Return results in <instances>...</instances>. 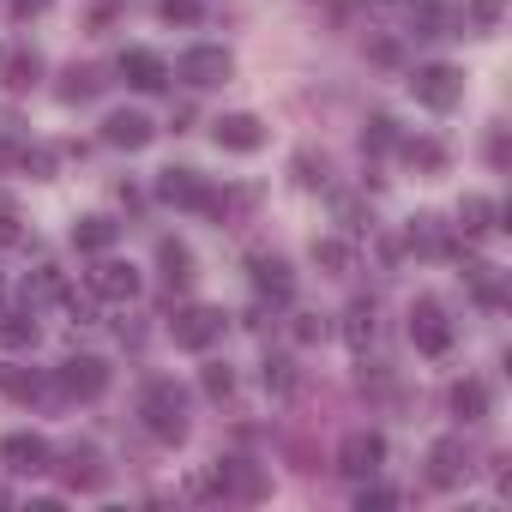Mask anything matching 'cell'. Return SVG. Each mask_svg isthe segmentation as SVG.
Wrapping results in <instances>:
<instances>
[{
    "label": "cell",
    "instance_id": "1f68e13d",
    "mask_svg": "<svg viewBox=\"0 0 512 512\" xmlns=\"http://www.w3.org/2000/svg\"><path fill=\"white\" fill-rule=\"evenodd\" d=\"M296 380H302V374H296V362H290V356H266V392L290 398V392H296Z\"/></svg>",
    "mask_w": 512,
    "mask_h": 512
},
{
    "label": "cell",
    "instance_id": "3957f363",
    "mask_svg": "<svg viewBox=\"0 0 512 512\" xmlns=\"http://www.w3.org/2000/svg\"><path fill=\"white\" fill-rule=\"evenodd\" d=\"M0 464H7L13 476H43V470H55V452H49V440L43 434H7L0 440Z\"/></svg>",
    "mask_w": 512,
    "mask_h": 512
},
{
    "label": "cell",
    "instance_id": "277c9868",
    "mask_svg": "<svg viewBox=\"0 0 512 512\" xmlns=\"http://www.w3.org/2000/svg\"><path fill=\"white\" fill-rule=\"evenodd\" d=\"M410 91H416V103L422 109H452L458 97H464V73L458 67H416V79H410Z\"/></svg>",
    "mask_w": 512,
    "mask_h": 512
},
{
    "label": "cell",
    "instance_id": "e0dca14e",
    "mask_svg": "<svg viewBox=\"0 0 512 512\" xmlns=\"http://www.w3.org/2000/svg\"><path fill=\"white\" fill-rule=\"evenodd\" d=\"M61 476H67V488H103V482H109V470L97 464V452H91V446H73V452H67V464H61Z\"/></svg>",
    "mask_w": 512,
    "mask_h": 512
},
{
    "label": "cell",
    "instance_id": "836d02e7",
    "mask_svg": "<svg viewBox=\"0 0 512 512\" xmlns=\"http://www.w3.org/2000/svg\"><path fill=\"white\" fill-rule=\"evenodd\" d=\"M163 25H199V0H157Z\"/></svg>",
    "mask_w": 512,
    "mask_h": 512
},
{
    "label": "cell",
    "instance_id": "f1b7e54d",
    "mask_svg": "<svg viewBox=\"0 0 512 512\" xmlns=\"http://www.w3.org/2000/svg\"><path fill=\"white\" fill-rule=\"evenodd\" d=\"M458 229H464V235H488V229H494V199L470 193V199L458 205Z\"/></svg>",
    "mask_w": 512,
    "mask_h": 512
},
{
    "label": "cell",
    "instance_id": "9c48e42d",
    "mask_svg": "<svg viewBox=\"0 0 512 512\" xmlns=\"http://www.w3.org/2000/svg\"><path fill=\"white\" fill-rule=\"evenodd\" d=\"M61 392L67 398H103L109 392V362L103 356H67L61 362Z\"/></svg>",
    "mask_w": 512,
    "mask_h": 512
},
{
    "label": "cell",
    "instance_id": "60d3db41",
    "mask_svg": "<svg viewBox=\"0 0 512 512\" xmlns=\"http://www.w3.org/2000/svg\"><path fill=\"white\" fill-rule=\"evenodd\" d=\"M55 0H13V19H37V13H49Z\"/></svg>",
    "mask_w": 512,
    "mask_h": 512
},
{
    "label": "cell",
    "instance_id": "f546056e",
    "mask_svg": "<svg viewBox=\"0 0 512 512\" xmlns=\"http://www.w3.org/2000/svg\"><path fill=\"white\" fill-rule=\"evenodd\" d=\"M410 247H422V253H452V235H446L440 217H416V223H410Z\"/></svg>",
    "mask_w": 512,
    "mask_h": 512
},
{
    "label": "cell",
    "instance_id": "cb8c5ba5",
    "mask_svg": "<svg viewBox=\"0 0 512 512\" xmlns=\"http://www.w3.org/2000/svg\"><path fill=\"white\" fill-rule=\"evenodd\" d=\"M314 266H320V272H332V278H344V272L356 266V253H350V241L320 235V241H314Z\"/></svg>",
    "mask_w": 512,
    "mask_h": 512
},
{
    "label": "cell",
    "instance_id": "74e56055",
    "mask_svg": "<svg viewBox=\"0 0 512 512\" xmlns=\"http://www.w3.org/2000/svg\"><path fill=\"white\" fill-rule=\"evenodd\" d=\"M314 338H326V320L320 314H296V344H314Z\"/></svg>",
    "mask_w": 512,
    "mask_h": 512
},
{
    "label": "cell",
    "instance_id": "52a82bcc",
    "mask_svg": "<svg viewBox=\"0 0 512 512\" xmlns=\"http://www.w3.org/2000/svg\"><path fill=\"white\" fill-rule=\"evenodd\" d=\"M205 488L235 494V500H260L272 482H266V470H260V464H247V458H223V464L211 470V482H205Z\"/></svg>",
    "mask_w": 512,
    "mask_h": 512
},
{
    "label": "cell",
    "instance_id": "8992f818",
    "mask_svg": "<svg viewBox=\"0 0 512 512\" xmlns=\"http://www.w3.org/2000/svg\"><path fill=\"white\" fill-rule=\"evenodd\" d=\"M410 344H416L422 356H446V350H452V320H446L440 302H416V308H410Z\"/></svg>",
    "mask_w": 512,
    "mask_h": 512
},
{
    "label": "cell",
    "instance_id": "5b68a950",
    "mask_svg": "<svg viewBox=\"0 0 512 512\" xmlns=\"http://www.w3.org/2000/svg\"><path fill=\"white\" fill-rule=\"evenodd\" d=\"M157 199L187 205V211H223V199H217L193 169H163V175H157Z\"/></svg>",
    "mask_w": 512,
    "mask_h": 512
},
{
    "label": "cell",
    "instance_id": "7a4b0ae2",
    "mask_svg": "<svg viewBox=\"0 0 512 512\" xmlns=\"http://www.w3.org/2000/svg\"><path fill=\"white\" fill-rule=\"evenodd\" d=\"M229 73H235V61H229V49H217V43H199V49H187V55L175 61V79L193 85V91H211V85H223Z\"/></svg>",
    "mask_w": 512,
    "mask_h": 512
},
{
    "label": "cell",
    "instance_id": "8fae6325",
    "mask_svg": "<svg viewBox=\"0 0 512 512\" xmlns=\"http://www.w3.org/2000/svg\"><path fill=\"white\" fill-rule=\"evenodd\" d=\"M380 464H386V440H380V434H368V428H362V434H350V440L338 446V470H344V476H356V482H362V476H374Z\"/></svg>",
    "mask_w": 512,
    "mask_h": 512
},
{
    "label": "cell",
    "instance_id": "5bb4252c",
    "mask_svg": "<svg viewBox=\"0 0 512 512\" xmlns=\"http://www.w3.org/2000/svg\"><path fill=\"white\" fill-rule=\"evenodd\" d=\"M247 272H253V290L272 296V302H290V296H296V272L278 260V253H253Z\"/></svg>",
    "mask_w": 512,
    "mask_h": 512
},
{
    "label": "cell",
    "instance_id": "4dcf8cb0",
    "mask_svg": "<svg viewBox=\"0 0 512 512\" xmlns=\"http://www.w3.org/2000/svg\"><path fill=\"white\" fill-rule=\"evenodd\" d=\"M37 79H43V61H37V55H25V49H19V55H13V61H7V91H31V85H37Z\"/></svg>",
    "mask_w": 512,
    "mask_h": 512
},
{
    "label": "cell",
    "instance_id": "484cf974",
    "mask_svg": "<svg viewBox=\"0 0 512 512\" xmlns=\"http://www.w3.org/2000/svg\"><path fill=\"white\" fill-rule=\"evenodd\" d=\"M0 344L7 350H31L37 344V314L25 308V314H0Z\"/></svg>",
    "mask_w": 512,
    "mask_h": 512
},
{
    "label": "cell",
    "instance_id": "83f0119b",
    "mask_svg": "<svg viewBox=\"0 0 512 512\" xmlns=\"http://www.w3.org/2000/svg\"><path fill=\"white\" fill-rule=\"evenodd\" d=\"M103 91V73L97 67H67V79H61V97L67 103H91Z\"/></svg>",
    "mask_w": 512,
    "mask_h": 512
},
{
    "label": "cell",
    "instance_id": "ffe728a7",
    "mask_svg": "<svg viewBox=\"0 0 512 512\" xmlns=\"http://www.w3.org/2000/svg\"><path fill=\"white\" fill-rule=\"evenodd\" d=\"M157 266H163V278H169L175 290L193 284V253H187L181 241H157Z\"/></svg>",
    "mask_w": 512,
    "mask_h": 512
},
{
    "label": "cell",
    "instance_id": "9a60e30c",
    "mask_svg": "<svg viewBox=\"0 0 512 512\" xmlns=\"http://www.w3.org/2000/svg\"><path fill=\"white\" fill-rule=\"evenodd\" d=\"M121 79L133 85V91H163L169 85V67H163V55H151V49H121Z\"/></svg>",
    "mask_w": 512,
    "mask_h": 512
},
{
    "label": "cell",
    "instance_id": "4316f807",
    "mask_svg": "<svg viewBox=\"0 0 512 512\" xmlns=\"http://www.w3.org/2000/svg\"><path fill=\"white\" fill-rule=\"evenodd\" d=\"M0 392L19 398V404H37L43 398V374H31V368H0Z\"/></svg>",
    "mask_w": 512,
    "mask_h": 512
},
{
    "label": "cell",
    "instance_id": "8d00e7d4",
    "mask_svg": "<svg viewBox=\"0 0 512 512\" xmlns=\"http://www.w3.org/2000/svg\"><path fill=\"white\" fill-rule=\"evenodd\" d=\"M338 217H344V229H350V235H362V229H368V211H362L356 199H338Z\"/></svg>",
    "mask_w": 512,
    "mask_h": 512
},
{
    "label": "cell",
    "instance_id": "d4e9b609",
    "mask_svg": "<svg viewBox=\"0 0 512 512\" xmlns=\"http://www.w3.org/2000/svg\"><path fill=\"white\" fill-rule=\"evenodd\" d=\"M398 145H404V163H410V169H428V175L446 169V145H440V139H398Z\"/></svg>",
    "mask_w": 512,
    "mask_h": 512
},
{
    "label": "cell",
    "instance_id": "f35d334b",
    "mask_svg": "<svg viewBox=\"0 0 512 512\" xmlns=\"http://www.w3.org/2000/svg\"><path fill=\"white\" fill-rule=\"evenodd\" d=\"M356 506H362V512H380V506H398V494H392V488H362Z\"/></svg>",
    "mask_w": 512,
    "mask_h": 512
},
{
    "label": "cell",
    "instance_id": "d6a6232c",
    "mask_svg": "<svg viewBox=\"0 0 512 512\" xmlns=\"http://www.w3.org/2000/svg\"><path fill=\"white\" fill-rule=\"evenodd\" d=\"M392 145H398V121L392 115H374L362 127V151H392Z\"/></svg>",
    "mask_w": 512,
    "mask_h": 512
},
{
    "label": "cell",
    "instance_id": "ac0fdd59",
    "mask_svg": "<svg viewBox=\"0 0 512 512\" xmlns=\"http://www.w3.org/2000/svg\"><path fill=\"white\" fill-rule=\"evenodd\" d=\"M115 235H121V223H109V217H79L73 223V247L79 253H109Z\"/></svg>",
    "mask_w": 512,
    "mask_h": 512
},
{
    "label": "cell",
    "instance_id": "6da1fadb",
    "mask_svg": "<svg viewBox=\"0 0 512 512\" xmlns=\"http://www.w3.org/2000/svg\"><path fill=\"white\" fill-rule=\"evenodd\" d=\"M139 422H145V434L163 440V446L187 440V392H181L175 380H151L145 398H139Z\"/></svg>",
    "mask_w": 512,
    "mask_h": 512
},
{
    "label": "cell",
    "instance_id": "e575fe53",
    "mask_svg": "<svg viewBox=\"0 0 512 512\" xmlns=\"http://www.w3.org/2000/svg\"><path fill=\"white\" fill-rule=\"evenodd\" d=\"M199 386H205V398H229V392H235V374H229L223 362H211V368L199 374Z\"/></svg>",
    "mask_w": 512,
    "mask_h": 512
},
{
    "label": "cell",
    "instance_id": "d6986e66",
    "mask_svg": "<svg viewBox=\"0 0 512 512\" xmlns=\"http://www.w3.org/2000/svg\"><path fill=\"white\" fill-rule=\"evenodd\" d=\"M452 416L458 422H488V386L482 380H458L452 386Z\"/></svg>",
    "mask_w": 512,
    "mask_h": 512
},
{
    "label": "cell",
    "instance_id": "44dd1931",
    "mask_svg": "<svg viewBox=\"0 0 512 512\" xmlns=\"http://www.w3.org/2000/svg\"><path fill=\"white\" fill-rule=\"evenodd\" d=\"M67 296V278L55 272V266H43V272H31V284H25V308L37 314V308H49V302H61Z\"/></svg>",
    "mask_w": 512,
    "mask_h": 512
},
{
    "label": "cell",
    "instance_id": "d590c367",
    "mask_svg": "<svg viewBox=\"0 0 512 512\" xmlns=\"http://www.w3.org/2000/svg\"><path fill=\"white\" fill-rule=\"evenodd\" d=\"M25 241V217L13 205H0V247H19Z\"/></svg>",
    "mask_w": 512,
    "mask_h": 512
},
{
    "label": "cell",
    "instance_id": "2e32d148",
    "mask_svg": "<svg viewBox=\"0 0 512 512\" xmlns=\"http://www.w3.org/2000/svg\"><path fill=\"white\" fill-rule=\"evenodd\" d=\"M103 139H109L115 151H145V145L157 139V127H151L145 115H133V109H115V115L103 121Z\"/></svg>",
    "mask_w": 512,
    "mask_h": 512
},
{
    "label": "cell",
    "instance_id": "7c38bea8",
    "mask_svg": "<svg viewBox=\"0 0 512 512\" xmlns=\"http://www.w3.org/2000/svg\"><path fill=\"white\" fill-rule=\"evenodd\" d=\"M91 296H103V302H133V296H139V272H133L127 260H97V266H91Z\"/></svg>",
    "mask_w": 512,
    "mask_h": 512
},
{
    "label": "cell",
    "instance_id": "ab89813d",
    "mask_svg": "<svg viewBox=\"0 0 512 512\" xmlns=\"http://www.w3.org/2000/svg\"><path fill=\"white\" fill-rule=\"evenodd\" d=\"M470 19H476L482 31H494V25H500V0H470Z\"/></svg>",
    "mask_w": 512,
    "mask_h": 512
},
{
    "label": "cell",
    "instance_id": "603a6c76",
    "mask_svg": "<svg viewBox=\"0 0 512 512\" xmlns=\"http://www.w3.org/2000/svg\"><path fill=\"white\" fill-rule=\"evenodd\" d=\"M410 19L416 37H452V7H440V0H410Z\"/></svg>",
    "mask_w": 512,
    "mask_h": 512
},
{
    "label": "cell",
    "instance_id": "4fadbf2b",
    "mask_svg": "<svg viewBox=\"0 0 512 512\" xmlns=\"http://www.w3.org/2000/svg\"><path fill=\"white\" fill-rule=\"evenodd\" d=\"M211 139H217V151H260L266 145V127L260 121H253V115H217L211 121Z\"/></svg>",
    "mask_w": 512,
    "mask_h": 512
},
{
    "label": "cell",
    "instance_id": "7402d4cb",
    "mask_svg": "<svg viewBox=\"0 0 512 512\" xmlns=\"http://www.w3.org/2000/svg\"><path fill=\"white\" fill-rule=\"evenodd\" d=\"M374 332H380V326H374V302H350V308H344V344H350V350H368Z\"/></svg>",
    "mask_w": 512,
    "mask_h": 512
},
{
    "label": "cell",
    "instance_id": "ba28073f",
    "mask_svg": "<svg viewBox=\"0 0 512 512\" xmlns=\"http://www.w3.org/2000/svg\"><path fill=\"white\" fill-rule=\"evenodd\" d=\"M223 326H229V320H223V308H181L169 332H175V344H181V350H211V344L223 338Z\"/></svg>",
    "mask_w": 512,
    "mask_h": 512
},
{
    "label": "cell",
    "instance_id": "30bf717a",
    "mask_svg": "<svg viewBox=\"0 0 512 512\" xmlns=\"http://www.w3.org/2000/svg\"><path fill=\"white\" fill-rule=\"evenodd\" d=\"M464 476H470V452H464V440H458V434L434 440V446H428V482H434V488H458Z\"/></svg>",
    "mask_w": 512,
    "mask_h": 512
}]
</instances>
